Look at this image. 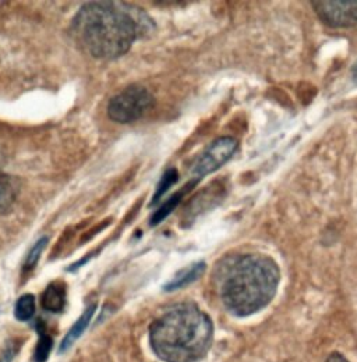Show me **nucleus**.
Returning <instances> with one entry per match:
<instances>
[{"mask_svg":"<svg viewBox=\"0 0 357 362\" xmlns=\"http://www.w3.org/2000/svg\"><path fill=\"white\" fill-rule=\"evenodd\" d=\"M151 18L138 7L122 1H91L73 21L79 42L96 59H116L151 30Z\"/></svg>","mask_w":357,"mask_h":362,"instance_id":"obj_1","label":"nucleus"},{"mask_svg":"<svg viewBox=\"0 0 357 362\" xmlns=\"http://www.w3.org/2000/svg\"><path fill=\"white\" fill-rule=\"evenodd\" d=\"M280 280L273 259L260 254L227 257L217 269V286L225 308L234 317H250L272 301Z\"/></svg>","mask_w":357,"mask_h":362,"instance_id":"obj_2","label":"nucleus"},{"mask_svg":"<svg viewBox=\"0 0 357 362\" xmlns=\"http://www.w3.org/2000/svg\"><path fill=\"white\" fill-rule=\"evenodd\" d=\"M214 337L210 317L194 304H180L149 327L154 353L165 362H197L205 357Z\"/></svg>","mask_w":357,"mask_h":362,"instance_id":"obj_3","label":"nucleus"},{"mask_svg":"<svg viewBox=\"0 0 357 362\" xmlns=\"http://www.w3.org/2000/svg\"><path fill=\"white\" fill-rule=\"evenodd\" d=\"M154 105L155 98L151 90L141 86H130L110 99L108 116L119 124H129L141 119Z\"/></svg>","mask_w":357,"mask_h":362,"instance_id":"obj_4","label":"nucleus"},{"mask_svg":"<svg viewBox=\"0 0 357 362\" xmlns=\"http://www.w3.org/2000/svg\"><path fill=\"white\" fill-rule=\"evenodd\" d=\"M237 149V141L230 136L215 139L196 160L191 175L196 181L217 172L234 155Z\"/></svg>","mask_w":357,"mask_h":362,"instance_id":"obj_5","label":"nucleus"},{"mask_svg":"<svg viewBox=\"0 0 357 362\" xmlns=\"http://www.w3.org/2000/svg\"><path fill=\"white\" fill-rule=\"evenodd\" d=\"M318 17L334 28L357 25V1H312Z\"/></svg>","mask_w":357,"mask_h":362,"instance_id":"obj_6","label":"nucleus"},{"mask_svg":"<svg viewBox=\"0 0 357 362\" xmlns=\"http://www.w3.org/2000/svg\"><path fill=\"white\" fill-rule=\"evenodd\" d=\"M66 286L62 281L50 283L42 294V307L46 311L57 314L62 313L66 305Z\"/></svg>","mask_w":357,"mask_h":362,"instance_id":"obj_7","label":"nucleus"},{"mask_svg":"<svg viewBox=\"0 0 357 362\" xmlns=\"http://www.w3.org/2000/svg\"><path fill=\"white\" fill-rule=\"evenodd\" d=\"M205 269H207V265L204 262H197L187 267L186 269H181L175 274V277L169 283H166L165 291H175L194 283L204 274Z\"/></svg>","mask_w":357,"mask_h":362,"instance_id":"obj_8","label":"nucleus"},{"mask_svg":"<svg viewBox=\"0 0 357 362\" xmlns=\"http://www.w3.org/2000/svg\"><path fill=\"white\" fill-rule=\"evenodd\" d=\"M95 311H96V304L89 305V308L84 311V314L80 317V319L72 326V329L69 330V333L66 334V337L63 339V341L60 344V350L62 351L69 350L74 344V341L84 333V330L87 329L91 319H92L94 314H95Z\"/></svg>","mask_w":357,"mask_h":362,"instance_id":"obj_9","label":"nucleus"},{"mask_svg":"<svg viewBox=\"0 0 357 362\" xmlns=\"http://www.w3.org/2000/svg\"><path fill=\"white\" fill-rule=\"evenodd\" d=\"M17 198V187L7 175L0 172V212L8 209Z\"/></svg>","mask_w":357,"mask_h":362,"instance_id":"obj_10","label":"nucleus"},{"mask_svg":"<svg viewBox=\"0 0 357 362\" xmlns=\"http://www.w3.org/2000/svg\"><path fill=\"white\" fill-rule=\"evenodd\" d=\"M37 310V303H35V297L33 294H24L18 298V301L16 303V308H14V315L21 320H30L34 317Z\"/></svg>","mask_w":357,"mask_h":362,"instance_id":"obj_11","label":"nucleus"},{"mask_svg":"<svg viewBox=\"0 0 357 362\" xmlns=\"http://www.w3.org/2000/svg\"><path fill=\"white\" fill-rule=\"evenodd\" d=\"M186 191H180V192H176L174 197H171L168 201H165L162 205H161V208L152 215V219H151V226H157V225H159L161 222H164L176 208H178V204H180V201H181V197H183V194H184Z\"/></svg>","mask_w":357,"mask_h":362,"instance_id":"obj_12","label":"nucleus"},{"mask_svg":"<svg viewBox=\"0 0 357 362\" xmlns=\"http://www.w3.org/2000/svg\"><path fill=\"white\" fill-rule=\"evenodd\" d=\"M46 245H47V237H42L41 240H38L34 244V247L30 250V252L27 255V259L24 262V272L30 273L37 267V264H38V261H40V258H41Z\"/></svg>","mask_w":357,"mask_h":362,"instance_id":"obj_13","label":"nucleus"},{"mask_svg":"<svg viewBox=\"0 0 357 362\" xmlns=\"http://www.w3.org/2000/svg\"><path fill=\"white\" fill-rule=\"evenodd\" d=\"M178 180V173L176 169H169V170H166V172L164 173L162 179L159 181L158 187H157V192H155V195H154L152 204H157V202L165 195V192H166L174 184H176V181Z\"/></svg>","mask_w":357,"mask_h":362,"instance_id":"obj_14","label":"nucleus"},{"mask_svg":"<svg viewBox=\"0 0 357 362\" xmlns=\"http://www.w3.org/2000/svg\"><path fill=\"white\" fill-rule=\"evenodd\" d=\"M50 349H52V337L49 334H46L44 330H41V334H40V341L37 344V350H35V362H45L49 357V353H50Z\"/></svg>","mask_w":357,"mask_h":362,"instance_id":"obj_15","label":"nucleus"},{"mask_svg":"<svg viewBox=\"0 0 357 362\" xmlns=\"http://www.w3.org/2000/svg\"><path fill=\"white\" fill-rule=\"evenodd\" d=\"M16 351H17V347L13 343H10V346L4 350V353H3V356L0 358V362H11V360L14 358V356H16Z\"/></svg>","mask_w":357,"mask_h":362,"instance_id":"obj_16","label":"nucleus"},{"mask_svg":"<svg viewBox=\"0 0 357 362\" xmlns=\"http://www.w3.org/2000/svg\"><path fill=\"white\" fill-rule=\"evenodd\" d=\"M325 362H349L344 356H341V354H338V353H334V354H331L328 358H327V361Z\"/></svg>","mask_w":357,"mask_h":362,"instance_id":"obj_17","label":"nucleus"}]
</instances>
